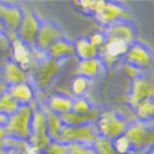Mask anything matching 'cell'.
Returning <instances> with one entry per match:
<instances>
[{
	"label": "cell",
	"mask_w": 154,
	"mask_h": 154,
	"mask_svg": "<svg viewBox=\"0 0 154 154\" xmlns=\"http://www.w3.org/2000/svg\"><path fill=\"white\" fill-rule=\"evenodd\" d=\"M153 33H154V29H153Z\"/></svg>",
	"instance_id": "obj_39"
},
{
	"label": "cell",
	"mask_w": 154,
	"mask_h": 154,
	"mask_svg": "<svg viewBox=\"0 0 154 154\" xmlns=\"http://www.w3.org/2000/svg\"><path fill=\"white\" fill-rule=\"evenodd\" d=\"M125 136L130 139L133 152L147 150L154 144V130H152L148 123L139 121L128 123Z\"/></svg>",
	"instance_id": "obj_7"
},
{
	"label": "cell",
	"mask_w": 154,
	"mask_h": 154,
	"mask_svg": "<svg viewBox=\"0 0 154 154\" xmlns=\"http://www.w3.org/2000/svg\"><path fill=\"white\" fill-rule=\"evenodd\" d=\"M8 132H6V128L0 126V150L5 149V140L8 138Z\"/></svg>",
	"instance_id": "obj_35"
},
{
	"label": "cell",
	"mask_w": 154,
	"mask_h": 154,
	"mask_svg": "<svg viewBox=\"0 0 154 154\" xmlns=\"http://www.w3.org/2000/svg\"><path fill=\"white\" fill-rule=\"evenodd\" d=\"M6 91L19 106H30L36 100L35 88L32 86L30 82L8 86Z\"/></svg>",
	"instance_id": "obj_17"
},
{
	"label": "cell",
	"mask_w": 154,
	"mask_h": 154,
	"mask_svg": "<svg viewBox=\"0 0 154 154\" xmlns=\"http://www.w3.org/2000/svg\"><path fill=\"white\" fill-rule=\"evenodd\" d=\"M4 31H5V27L3 26V23L0 22V35H3V33H4Z\"/></svg>",
	"instance_id": "obj_38"
},
{
	"label": "cell",
	"mask_w": 154,
	"mask_h": 154,
	"mask_svg": "<svg viewBox=\"0 0 154 154\" xmlns=\"http://www.w3.org/2000/svg\"><path fill=\"white\" fill-rule=\"evenodd\" d=\"M6 90H8V86H6L2 80H0V96H2Z\"/></svg>",
	"instance_id": "obj_36"
},
{
	"label": "cell",
	"mask_w": 154,
	"mask_h": 154,
	"mask_svg": "<svg viewBox=\"0 0 154 154\" xmlns=\"http://www.w3.org/2000/svg\"><path fill=\"white\" fill-rule=\"evenodd\" d=\"M30 106L33 109V117L31 122V136L29 139V143L32 148L42 153L52 142L47 131L46 115L43 109L37 102V100H35Z\"/></svg>",
	"instance_id": "obj_1"
},
{
	"label": "cell",
	"mask_w": 154,
	"mask_h": 154,
	"mask_svg": "<svg viewBox=\"0 0 154 154\" xmlns=\"http://www.w3.org/2000/svg\"><path fill=\"white\" fill-rule=\"evenodd\" d=\"M93 148L96 152V154H117L113 149L112 140H109L107 138L100 137V136L95 139Z\"/></svg>",
	"instance_id": "obj_28"
},
{
	"label": "cell",
	"mask_w": 154,
	"mask_h": 154,
	"mask_svg": "<svg viewBox=\"0 0 154 154\" xmlns=\"http://www.w3.org/2000/svg\"><path fill=\"white\" fill-rule=\"evenodd\" d=\"M86 38H88V41L90 42L94 47H96L97 49H100L102 46H104L106 40H107L105 31H94V32H91L90 35H89V37H86Z\"/></svg>",
	"instance_id": "obj_31"
},
{
	"label": "cell",
	"mask_w": 154,
	"mask_h": 154,
	"mask_svg": "<svg viewBox=\"0 0 154 154\" xmlns=\"http://www.w3.org/2000/svg\"><path fill=\"white\" fill-rule=\"evenodd\" d=\"M74 5L82 14L95 17L104 10L106 2L105 0H99V2H96V0L95 2H74Z\"/></svg>",
	"instance_id": "obj_24"
},
{
	"label": "cell",
	"mask_w": 154,
	"mask_h": 154,
	"mask_svg": "<svg viewBox=\"0 0 154 154\" xmlns=\"http://www.w3.org/2000/svg\"><path fill=\"white\" fill-rule=\"evenodd\" d=\"M19 107L20 106L12 100V97L8 94V91H5L2 96H0V113L11 116L12 113L17 111Z\"/></svg>",
	"instance_id": "obj_26"
},
{
	"label": "cell",
	"mask_w": 154,
	"mask_h": 154,
	"mask_svg": "<svg viewBox=\"0 0 154 154\" xmlns=\"http://www.w3.org/2000/svg\"><path fill=\"white\" fill-rule=\"evenodd\" d=\"M43 111H45V115H46V122H47V131H48V136L51 137L52 140H58V137L63 130V122H62V119L58 115L53 113L52 111H49L45 105H40Z\"/></svg>",
	"instance_id": "obj_22"
},
{
	"label": "cell",
	"mask_w": 154,
	"mask_h": 154,
	"mask_svg": "<svg viewBox=\"0 0 154 154\" xmlns=\"http://www.w3.org/2000/svg\"><path fill=\"white\" fill-rule=\"evenodd\" d=\"M128 48L130 46L126 42L113 37H107L105 45L99 49V58L106 66V68H109L123 59Z\"/></svg>",
	"instance_id": "obj_11"
},
{
	"label": "cell",
	"mask_w": 154,
	"mask_h": 154,
	"mask_svg": "<svg viewBox=\"0 0 154 154\" xmlns=\"http://www.w3.org/2000/svg\"><path fill=\"white\" fill-rule=\"evenodd\" d=\"M106 37H113L132 46L137 42V30L132 21H120L104 30Z\"/></svg>",
	"instance_id": "obj_15"
},
{
	"label": "cell",
	"mask_w": 154,
	"mask_h": 154,
	"mask_svg": "<svg viewBox=\"0 0 154 154\" xmlns=\"http://www.w3.org/2000/svg\"><path fill=\"white\" fill-rule=\"evenodd\" d=\"M42 154H69V148L58 140H52L51 144L42 152Z\"/></svg>",
	"instance_id": "obj_30"
},
{
	"label": "cell",
	"mask_w": 154,
	"mask_h": 154,
	"mask_svg": "<svg viewBox=\"0 0 154 154\" xmlns=\"http://www.w3.org/2000/svg\"><path fill=\"white\" fill-rule=\"evenodd\" d=\"M123 63L142 73H148L154 69V54L146 45L137 41L128 48L126 56L123 57Z\"/></svg>",
	"instance_id": "obj_6"
},
{
	"label": "cell",
	"mask_w": 154,
	"mask_h": 154,
	"mask_svg": "<svg viewBox=\"0 0 154 154\" xmlns=\"http://www.w3.org/2000/svg\"><path fill=\"white\" fill-rule=\"evenodd\" d=\"M75 56L79 58V60H89L99 58V49L94 47L88 41L86 37H82L74 42Z\"/></svg>",
	"instance_id": "obj_21"
},
{
	"label": "cell",
	"mask_w": 154,
	"mask_h": 154,
	"mask_svg": "<svg viewBox=\"0 0 154 154\" xmlns=\"http://www.w3.org/2000/svg\"><path fill=\"white\" fill-rule=\"evenodd\" d=\"M106 66L100 58L89 59V60H79L74 70V75L83 76L88 80H95L102 78L106 74Z\"/></svg>",
	"instance_id": "obj_14"
},
{
	"label": "cell",
	"mask_w": 154,
	"mask_h": 154,
	"mask_svg": "<svg viewBox=\"0 0 154 154\" xmlns=\"http://www.w3.org/2000/svg\"><path fill=\"white\" fill-rule=\"evenodd\" d=\"M95 126L100 137L113 140L117 137L125 134L128 127V122L119 112L113 110H104L101 111L100 117L96 121Z\"/></svg>",
	"instance_id": "obj_2"
},
{
	"label": "cell",
	"mask_w": 154,
	"mask_h": 154,
	"mask_svg": "<svg viewBox=\"0 0 154 154\" xmlns=\"http://www.w3.org/2000/svg\"><path fill=\"white\" fill-rule=\"evenodd\" d=\"M144 154H154V144H153L152 147H149Z\"/></svg>",
	"instance_id": "obj_37"
},
{
	"label": "cell",
	"mask_w": 154,
	"mask_h": 154,
	"mask_svg": "<svg viewBox=\"0 0 154 154\" xmlns=\"http://www.w3.org/2000/svg\"><path fill=\"white\" fill-rule=\"evenodd\" d=\"M45 106L52 111L53 113L58 115V116H63L68 112L72 111L73 107V97L64 95V94H52L49 95Z\"/></svg>",
	"instance_id": "obj_20"
},
{
	"label": "cell",
	"mask_w": 154,
	"mask_h": 154,
	"mask_svg": "<svg viewBox=\"0 0 154 154\" xmlns=\"http://www.w3.org/2000/svg\"><path fill=\"white\" fill-rule=\"evenodd\" d=\"M10 46H11V42L8 40V37L4 33L0 35V51H3V52H5V51H9L10 49Z\"/></svg>",
	"instance_id": "obj_34"
},
{
	"label": "cell",
	"mask_w": 154,
	"mask_h": 154,
	"mask_svg": "<svg viewBox=\"0 0 154 154\" xmlns=\"http://www.w3.org/2000/svg\"><path fill=\"white\" fill-rule=\"evenodd\" d=\"M0 80H2L6 86H12V85L21 84V83H29L30 82V73L10 59L3 67L2 79Z\"/></svg>",
	"instance_id": "obj_16"
},
{
	"label": "cell",
	"mask_w": 154,
	"mask_h": 154,
	"mask_svg": "<svg viewBox=\"0 0 154 154\" xmlns=\"http://www.w3.org/2000/svg\"><path fill=\"white\" fill-rule=\"evenodd\" d=\"M123 70H125V73H126L128 76H130L132 80L139 78L140 75L144 74V73H142L140 70H138V69H136V68H133V67H131V66H127V64H125V66H123Z\"/></svg>",
	"instance_id": "obj_33"
},
{
	"label": "cell",
	"mask_w": 154,
	"mask_h": 154,
	"mask_svg": "<svg viewBox=\"0 0 154 154\" xmlns=\"http://www.w3.org/2000/svg\"><path fill=\"white\" fill-rule=\"evenodd\" d=\"M112 146H113L115 152H116L117 154H131L133 152L130 139H128L125 134L121 136V137H117L116 139H113Z\"/></svg>",
	"instance_id": "obj_29"
},
{
	"label": "cell",
	"mask_w": 154,
	"mask_h": 154,
	"mask_svg": "<svg viewBox=\"0 0 154 154\" xmlns=\"http://www.w3.org/2000/svg\"><path fill=\"white\" fill-rule=\"evenodd\" d=\"M63 37H64V33L56 22L51 20H42L33 48L38 51V52L46 54L48 48L56 41L60 40Z\"/></svg>",
	"instance_id": "obj_9"
},
{
	"label": "cell",
	"mask_w": 154,
	"mask_h": 154,
	"mask_svg": "<svg viewBox=\"0 0 154 154\" xmlns=\"http://www.w3.org/2000/svg\"><path fill=\"white\" fill-rule=\"evenodd\" d=\"M90 84H91L90 80L83 78V76L74 75V78L70 80V84H69V89H70L72 95L74 97L85 96V94L89 91V89H90Z\"/></svg>",
	"instance_id": "obj_25"
},
{
	"label": "cell",
	"mask_w": 154,
	"mask_h": 154,
	"mask_svg": "<svg viewBox=\"0 0 154 154\" xmlns=\"http://www.w3.org/2000/svg\"><path fill=\"white\" fill-rule=\"evenodd\" d=\"M102 110L94 107L86 115H79L73 111L60 116L62 122L64 126H85V125H95L100 117V113Z\"/></svg>",
	"instance_id": "obj_19"
},
{
	"label": "cell",
	"mask_w": 154,
	"mask_h": 154,
	"mask_svg": "<svg viewBox=\"0 0 154 154\" xmlns=\"http://www.w3.org/2000/svg\"><path fill=\"white\" fill-rule=\"evenodd\" d=\"M46 56L51 60L62 63V60L68 59V58L75 56L74 43L70 42L69 40H67L66 37H63V38H60V40L56 41L48 48Z\"/></svg>",
	"instance_id": "obj_18"
},
{
	"label": "cell",
	"mask_w": 154,
	"mask_h": 154,
	"mask_svg": "<svg viewBox=\"0 0 154 154\" xmlns=\"http://www.w3.org/2000/svg\"><path fill=\"white\" fill-rule=\"evenodd\" d=\"M33 117V109L31 106H20L16 112L10 116L6 125L8 136L20 140H27L31 136V122Z\"/></svg>",
	"instance_id": "obj_3"
},
{
	"label": "cell",
	"mask_w": 154,
	"mask_h": 154,
	"mask_svg": "<svg viewBox=\"0 0 154 154\" xmlns=\"http://www.w3.org/2000/svg\"><path fill=\"white\" fill-rule=\"evenodd\" d=\"M148 99H154V69L132 80L131 91L127 96V104L134 110L140 102Z\"/></svg>",
	"instance_id": "obj_5"
},
{
	"label": "cell",
	"mask_w": 154,
	"mask_h": 154,
	"mask_svg": "<svg viewBox=\"0 0 154 154\" xmlns=\"http://www.w3.org/2000/svg\"><path fill=\"white\" fill-rule=\"evenodd\" d=\"M137 121L149 123L154 120V99H148L142 101L140 104L134 109Z\"/></svg>",
	"instance_id": "obj_23"
},
{
	"label": "cell",
	"mask_w": 154,
	"mask_h": 154,
	"mask_svg": "<svg viewBox=\"0 0 154 154\" xmlns=\"http://www.w3.org/2000/svg\"><path fill=\"white\" fill-rule=\"evenodd\" d=\"M69 154H96L93 146H83V144H72L68 146Z\"/></svg>",
	"instance_id": "obj_32"
},
{
	"label": "cell",
	"mask_w": 154,
	"mask_h": 154,
	"mask_svg": "<svg viewBox=\"0 0 154 154\" xmlns=\"http://www.w3.org/2000/svg\"><path fill=\"white\" fill-rule=\"evenodd\" d=\"M60 72H62V63L51 60L47 57L40 60L35 67V74H33L35 84L37 89L41 90L42 93L48 91L51 85L60 74Z\"/></svg>",
	"instance_id": "obj_8"
},
{
	"label": "cell",
	"mask_w": 154,
	"mask_h": 154,
	"mask_svg": "<svg viewBox=\"0 0 154 154\" xmlns=\"http://www.w3.org/2000/svg\"><path fill=\"white\" fill-rule=\"evenodd\" d=\"M94 109L91 101L86 99L85 96L83 97H73V107L72 111L79 115H86Z\"/></svg>",
	"instance_id": "obj_27"
},
{
	"label": "cell",
	"mask_w": 154,
	"mask_h": 154,
	"mask_svg": "<svg viewBox=\"0 0 154 154\" xmlns=\"http://www.w3.org/2000/svg\"><path fill=\"white\" fill-rule=\"evenodd\" d=\"M97 137L99 133L95 125L64 126L58 137V142L66 146H72V144L93 146Z\"/></svg>",
	"instance_id": "obj_4"
},
{
	"label": "cell",
	"mask_w": 154,
	"mask_h": 154,
	"mask_svg": "<svg viewBox=\"0 0 154 154\" xmlns=\"http://www.w3.org/2000/svg\"><path fill=\"white\" fill-rule=\"evenodd\" d=\"M23 17V9L14 3L0 2V22L5 30L16 32Z\"/></svg>",
	"instance_id": "obj_13"
},
{
	"label": "cell",
	"mask_w": 154,
	"mask_h": 154,
	"mask_svg": "<svg viewBox=\"0 0 154 154\" xmlns=\"http://www.w3.org/2000/svg\"><path fill=\"white\" fill-rule=\"evenodd\" d=\"M102 27H110L120 21H132V15L122 5L115 2H106V5L99 15L94 17Z\"/></svg>",
	"instance_id": "obj_12"
},
{
	"label": "cell",
	"mask_w": 154,
	"mask_h": 154,
	"mask_svg": "<svg viewBox=\"0 0 154 154\" xmlns=\"http://www.w3.org/2000/svg\"><path fill=\"white\" fill-rule=\"evenodd\" d=\"M41 19L30 9H23V17L16 31L17 38L30 47H35V41L41 26Z\"/></svg>",
	"instance_id": "obj_10"
}]
</instances>
